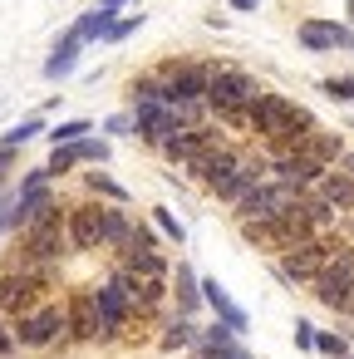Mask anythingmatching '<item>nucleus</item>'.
I'll return each instance as SVG.
<instances>
[{
  "instance_id": "7",
  "label": "nucleus",
  "mask_w": 354,
  "mask_h": 359,
  "mask_svg": "<svg viewBox=\"0 0 354 359\" xmlns=\"http://www.w3.org/2000/svg\"><path fill=\"white\" fill-rule=\"evenodd\" d=\"M241 163H246V158H241V153H236V148L222 138V143H217V148H207L197 163H187V172H192L202 187H217V182H226V177H231Z\"/></svg>"
},
{
  "instance_id": "20",
  "label": "nucleus",
  "mask_w": 354,
  "mask_h": 359,
  "mask_svg": "<svg viewBox=\"0 0 354 359\" xmlns=\"http://www.w3.org/2000/svg\"><path fill=\"white\" fill-rule=\"evenodd\" d=\"M197 344H202V330H197L187 315H182V320H177V325L163 334V349H172V354H182V349H197Z\"/></svg>"
},
{
  "instance_id": "27",
  "label": "nucleus",
  "mask_w": 354,
  "mask_h": 359,
  "mask_svg": "<svg viewBox=\"0 0 354 359\" xmlns=\"http://www.w3.org/2000/svg\"><path fill=\"white\" fill-rule=\"evenodd\" d=\"M133 30H143V15H123V20H114V30L104 35V45H118V40H128Z\"/></svg>"
},
{
  "instance_id": "12",
  "label": "nucleus",
  "mask_w": 354,
  "mask_h": 359,
  "mask_svg": "<svg viewBox=\"0 0 354 359\" xmlns=\"http://www.w3.org/2000/svg\"><path fill=\"white\" fill-rule=\"evenodd\" d=\"M79 50H84V35L69 25V30L55 40V50H50V60H45V69H40V74H45V79H69V74H74V65H79Z\"/></svg>"
},
{
  "instance_id": "30",
  "label": "nucleus",
  "mask_w": 354,
  "mask_h": 359,
  "mask_svg": "<svg viewBox=\"0 0 354 359\" xmlns=\"http://www.w3.org/2000/svg\"><path fill=\"white\" fill-rule=\"evenodd\" d=\"M315 349H320V354H329V359H344V354H349V344H344L339 334H329V330H325V334H315Z\"/></svg>"
},
{
  "instance_id": "25",
  "label": "nucleus",
  "mask_w": 354,
  "mask_h": 359,
  "mask_svg": "<svg viewBox=\"0 0 354 359\" xmlns=\"http://www.w3.org/2000/svg\"><path fill=\"white\" fill-rule=\"evenodd\" d=\"M74 148H79V158H89V163H109V153H114V148H109L104 138H94V133H89V138H79Z\"/></svg>"
},
{
  "instance_id": "6",
  "label": "nucleus",
  "mask_w": 354,
  "mask_h": 359,
  "mask_svg": "<svg viewBox=\"0 0 354 359\" xmlns=\"http://www.w3.org/2000/svg\"><path fill=\"white\" fill-rule=\"evenodd\" d=\"M349 285H354V251H334L329 256V266L315 276V295H320V305H329V310H339L344 305V295H349Z\"/></svg>"
},
{
  "instance_id": "18",
  "label": "nucleus",
  "mask_w": 354,
  "mask_h": 359,
  "mask_svg": "<svg viewBox=\"0 0 354 359\" xmlns=\"http://www.w3.org/2000/svg\"><path fill=\"white\" fill-rule=\"evenodd\" d=\"M172 290H177V310H182V315H192V310H202V305H207V300H202V280H197V271H192V266H177Z\"/></svg>"
},
{
  "instance_id": "31",
  "label": "nucleus",
  "mask_w": 354,
  "mask_h": 359,
  "mask_svg": "<svg viewBox=\"0 0 354 359\" xmlns=\"http://www.w3.org/2000/svg\"><path fill=\"white\" fill-rule=\"evenodd\" d=\"M11 226H20V202L15 197H0V236H6Z\"/></svg>"
},
{
  "instance_id": "14",
  "label": "nucleus",
  "mask_w": 354,
  "mask_h": 359,
  "mask_svg": "<svg viewBox=\"0 0 354 359\" xmlns=\"http://www.w3.org/2000/svg\"><path fill=\"white\" fill-rule=\"evenodd\" d=\"M202 300H207V305L217 310V320H222V325H231L236 334L251 325V320H246V310H241V305H236V300H231V295H226L217 280H202Z\"/></svg>"
},
{
  "instance_id": "22",
  "label": "nucleus",
  "mask_w": 354,
  "mask_h": 359,
  "mask_svg": "<svg viewBox=\"0 0 354 359\" xmlns=\"http://www.w3.org/2000/svg\"><path fill=\"white\" fill-rule=\"evenodd\" d=\"M128 236H133V222H128L123 212L104 207V246H114V251H118V246H123Z\"/></svg>"
},
{
  "instance_id": "37",
  "label": "nucleus",
  "mask_w": 354,
  "mask_h": 359,
  "mask_svg": "<svg viewBox=\"0 0 354 359\" xmlns=\"http://www.w3.org/2000/svg\"><path fill=\"white\" fill-rule=\"evenodd\" d=\"M123 6H128V0H99V6H94V11H104V15H118Z\"/></svg>"
},
{
  "instance_id": "19",
  "label": "nucleus",
  "mask_w": 354,
  "mask_h": 359,
  "mask_svg": "<svg viewBox=\"0 0 354 359\" xmlns=\"http://www.w3.org/2000/svg\"><path fill=\"white\" fill-rule=\"evenodd\" d=\"M300 217H305V222L325 236V231H329V222H334V207H329L320 192H305V197H300Z\"/></svg>"
},
{
  "instance_id": "24",
  "label": "nucleus",
  "mask_w": 354,
  "mask_h": 359,
  "mask_svg": "<svg viewBox=\"0 0 354 359\" xmlns=\"http://www.w3.org/2000/svg\"><path fill=\"white\" fill-rule=\"evenodd\" d=\"M40 128H45V118H25V123H15V128L0 133V148H20V143H30Z\"/></svg>"
},
{
  "instance_id": "40",
  "label": "nucleus",
  "mask_w": 354,
  "mask_h": 359,
  "mask_svg": "<svg viewBox=\"0 0 354 359\" xmlns=\"http://www.w3.org/2000/svg\"><path fill=\"white\" fill-rule=\"evenodd\" d=\"M339 168H344V172H349V177H354V148H349V153H344V158H339Z\"/></svg>"
},
{
  "instance_id": "33",
  "label": "nucleus",
  "mask_w": 354,
  "mask_h": 359,
  "mask_svg": "<svg viewBox=\"0 0 354 359\" xmlns=\"http://www.w3.org/2000/svg\"><path fill=\"white\" fill-rule=\"evenodd\" d=\"M325 94L329 99H354V79H325Z\"/></svg>"
},
{
  "instance_id": "36",
  "label": "nucleus",
  "mask_w": 354,
  "mask_h": 359,
  "mask_svg": "<svg viewBox=\"0 0 354 359\" xmlns=\"http://www.w3.org/2000/svg\"><path fill=\"white\" fill-rule=\"evenodd\" d=\"M15 153H20V148H0V177H6V172L15 168Z\"/></svg>"
},
{
  "instance_id": "1",
  "label": "nucleus",
  "mask_w": 354,
  "mask_h": 359,
  "mask_svg": "<svg viewBox=\"0 0 354 359\" xmlns=\"http://www.w3.org/2000/svg\"><path fill=\"white\" fill-rule=\"evenodd\" d=\"M148 79L163 89V99L172 109L182 104H207V89H212V65L207 60H158L148 69Z\"/></svg>"
},
{
  "instance_id": "5",
  "label": "nucleus",
  "mask_w": 354,
  "mask_h": 359,
  "mask_svg": "<svg viewBox=\"0 0 354 359\" xmlns=\"http://www.w3.org/2000/svg\"><path fill=\"white\" fill-rule=\"evenodd\" d=\"M329 256H334L329 236H315V241H305V246H295V251L280 256V276L290 285H315V276L329 266Z\"/></svg>"
},
{
  "instance_id": "10",
  "label": "nucleus",
  "mask_w": 354,
  "mask_h": 359,
  "mask_svg": "<svg viewBox=\"0 0 354 359\" xmlns=\"http://www.w3.org/2000/svg\"><path fill=\"white\" fill-rule=\"evenodd\" d=\"M295 35H300L305 50H354V30L334 25V20H305Z\"/></svg>"
},
{
  "instance_id": "8",
  "label": "nucleus",
  "mask_w": 354,
  "mask_h": 359,
  "mask_svg": "<svg viewBox=\"0 0 354 359\" xmlns=\"http://www.w3.org/2000/svg\"><path fill=\"white\" fill-rule=\"evenodd\" d=\"M325 172H329V168H320V163H315V158H305V153L271 158V177H275V182H285V187H300V192H315Z\"/></svg>"
},
{
  "instance_id": "39",
  "label": "nucleus",
  "mask_w": 354,
  "mask_h": 359,
  "mask_svg": "<svg viewBox=\"0 0 354 359\" xmlns=\"http://www.w3.org/2000/svg\"><path fill=\"white\" fill-rule=\"evenodd\" d=\"M339 315H354V285H349V295H344V305H339Z\"/></svg>"
},
{
  "instance_id": "17",
  "label": "nucleus",
  "mask_w": 354,
  "mask_h": 359,
  "mask_svg": "<svg viewBox=\"0 0 354 359\" xmlns=\"http://www.w3.org/2000/svg\"><path fill=\"white\" fill-rule=\"evenodd\" d=\"M300 153H305V158H315L320 168H339V158H344L349 148H344V138H339V133H315Z\"/></svg>"
},
{
  "instance_id": "29",
  "label": "nucleus",
  "mask_w": 354,
  "mask_h": 359,
  "mask_svg": "<svg viewBox=\"0 0 354 359\" xmlns=\"http://www.w3.org/2000/svg\"><path fill=\"white\" fill-rule=\"evenodd\" d=\"M153 222H158V226H163V231H168L172 241H182V236H187V226H182V222H177V217H172L168 207H153Z\"/></svg>"
},
{
  "instance_id": "15",
  "label": "nucleus",
  "mask_w": 354,
  "mask_h": 359,
  "mask_svg": "<svg viewBox=\"0 0 354 359\" xmlns=\"http://www.w3.org/2000/svg\"><path fill=\"white\" fill-rule=\"evenodd\" d=\"M315 192H320L334 212H349V207H354V177H349L344 168H329V172L320 177V187H315Z\"/></svg>"
},
{
  "instance_id": "38",
  "label": "nucleus",
  "mask_w": 354,
  "mask_h": 359,
  "mask_svg": "<svg viewBox=\"0 0 354 359\" xmlns=\"http://www.w3.org/2000/svg\"><path fill=\"white\" fill-rule=\"evenodd\" d=\"M226 6H231V11H241V15H251V11L261 6V0H226Z\"/></svg>"
},
{
  "instance_id": "41",
  "label": "nucleus",
  "mask_w": 354,
  "mask_h": 359,
  "mask_svg": "<svg viewBox=\"0 0 354 359\" xmlns=\"http://www.w3.org/2000/svg\"><path fill=\"white\" fill-rule=\"evenodd\" d=\"M187 359H207V354H187Z\"/></svg>"
},
{
  "instance_id": "42",
  "label": "nucleus",
  "mask_w": 354,
  "mask_h": 359,
  "mask_svg": "<svg viewBox=\"0 0 354 359\" xmlns=\"http://www.w3.org/2000/svg\"><path fill=\"white\" fill-rule=\"evenodd\" d=\"M344 359H349V354H344Z\"/></svg>"
},
{
  "instance_id": "2",
  "label": "nucleus",
  "mask_w": 354,
  "mask_h": 359,
  "mask_svg": "<svg viewBox=\"0 0 354 359\" xmlns=\"http://www.w3.org/2000/svg\"><path fill=\"white\" fill-rule=\"evenodd\" d=\"M212 65V89H207V109L212 114H222V118H231V123H246V109L266 94L251 74H241L236 65H217V60H207Z\"/></svg>"
},
{
  "instance_id": "34",
  "label": "nucleus",
  "mask_w": 354,
  "mask_h": 359,
  "mask_svg": "<svg viewBox=\"0 0 354 359\" xmlns=\"http://www.w3.org/2000/svg\"><path fill=\"white\" fill-rule=\"evenodd\" d=\"M315 334H320V330H310L305 320L295 325V344H300V349H315Z\"/></svg>"
},
{
  "instance_id": "32",
  "label": "nucleus",
  "mask_w": 354,
  "mask_h": 359,
  "mask_svg": "<svg viewBox=\"0 0 354 359\" xmlns=\"http://www.w3.org/2000/svg\"><path fill=\"white\" fill-rule=\"evenodd\" d=\"M104 133H138V118H133V114H114V118L104 123Z\"/></svg>"
},
{
  "instance_id": "28",
  "label": "nucleus",
  "mask_w": 354,
  "mask_h": 359,
  "mask_svg": "<svg viewBox=\"0 0 354 359\" xmlns=\"http://www.w3.org/2000/svg\"><path fill=\"white\" fill-rule=\"evenodd\" d=\"M50 138H55V143H79V138H89V123H84V118H69V123H60Z\"/></svg>"
},
{
  "instance_id": "16",
  "label": "nucleus",
  "mask_w": 354,
  "mask_h": 359,
  "mask_svg": "<svg viewBox=\"0 0 354 359\" xmlns=\"http://www.w3.org/2000/svg\"><path fill=\"white\" fill-rule=\"evenodd\" d=\"M114 271H128V276H138V280H163V276H168V261H163L158 251H128V256L114 261Z\"/></svg>"
},
{
  "instance_id": "9",
  "label": "nucleus",
  "mask_w": 354,
  "mask_h": 359,
  "mask_svg": "<svg viewBox=\"0 0 354 359\" xmlns=\"http://www.w3.org/2000/svg\"><path fill=\"white\" fill-rule=\"evenodd\" d=\"M69 246H79V251L104 246V207H99V202L69 207Z\"/></svg>"
},
{
  "instance_id": "35",
  "label": "nucleus",
  "mask_w": 354,
  "mask_h": 359,
  "mask_svg": "<svg viewBox=\"0 0 354 359\" xmlns=\"http://www.w3.org/2000/svg\"><path fill=\"white\" fill-rule=\"evenodd\" d=\"M20 349V334H6V330H0V359H11Z\"/></svg>"
},
{
  "instance_id": "11",
  "label": "nucleus",
  "mask_w": 354,
  "mask_h": 359,
  "mask_svg": "<svg viewBox=\"0 0 354 359\" xmlns=\"http://www.w3.org/2000/svg\"><path fill=\"white\" fill-rule=\"evenodd\" d=\"M217 143H222V138H217V128H207V123H202V128H187V133H177V138L163 148V158L187 168V163H197V158H202L207 148H217Z\"/></svg>"
},
{
  "instance_id": "13",
  "label": "nucleus",
  "mask_w": 354,
  "mask_h": 359,
  "mask_svg": "<svg viewBox=\"0 0 354 359\" xmlns=\"http://www.w3.org/2000/svg\"><path fill=\"white\" fill-rule=\"evenodd\" d=\"M69 339H79V344L104 339V320H99L94 295H74V300H69Z\"/></svg>"
},
{
  "instance_id": "26",
  "label": "nucleus",
  "mask_w": 354,
  "mask_h": 359,
  "mask_svg": "<svg viewBox=\"0 0 354 359\" xmlns=\"http://www.w3.org/2000/svg\"><path fill=\"white\" fill-rule=\"evenodd\" d=\"M79 163V148L74 143H55V153H50V172H69Z\"/></svg>"
},
{
  "instance_id": "3",
  "label": "nucleus",
  "mask_w": 354,
  "mask_h": 359,
  "mask_svg": "<svg viewBox=\"0 0 354 359\" xmlns=\"http://www.w3.org/2000/svg\"><path fill=\"white\" fill-rule=\"evenodd\" d=\"M20 349H50L60 339H69V305H35L30 315L15 320Z\"/></svg>"
},
{
  "instance_id": "4",
  "label": "nucleus",
  "mask_w": 354,
  "mask_h": 359,
  "mask_svg": "<svg viewBox=\"0 0 354 359\" xmlns=\"http://www.w3.org/2000/svg\"><path fill=\"white\" fill-rule=\"evenodd\" d=\"M50 276H55V271H6V276H0V315L20 320V315H30L35 305H45L40 290H45Z\"/></svg>"
},
{
  "instance_id": "23",
  "label": "nucleus",
  "mask_w": 354,
  "mask_h": 359,
  "mask_svg": "<svg viewBox=\"0 0 354 359\" xmlns=\"http://www.w3.org/2000/svg\"><path fill=\"white\" fill-rule=\"evenodd\" d=\"M114 20H118V15H104V11H89V15H79V20H74V30H79L84 40H104V35L114 30Z\"/></svg>"
},
{
  "instance_id": "21",
  "label": "nucleus",
  "mask_w": 354,
  "mask_h": 359,
  "mask_svg": "<svg viewBox=\"0 0 354 359\" xmlns=\"http://www.w3.org/2000/svg\"><path fill=\"white\" fill-rule=\"evenodd\" d=\"M84 187H89L94 197H109V202H128V187H123L118 177H109L104 168H94V172L84 177Z\"/></svg>"
}]
</instances>
